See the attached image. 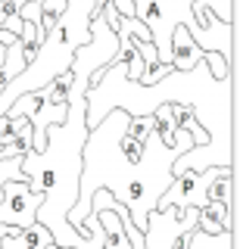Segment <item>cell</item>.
I'll use <instances>...</instances> for the list:
<instances>
[{
  "label": "cell",
  "instance_id": "5",
  "mask_svg": "<svg viewBox=\"0 0 240 249\" xmlns=\"http://www.w3.org/2000/svg\"><path fill=\"white\" fill-rule=\"evenodd\" d=\"M231 168V165H228ZM222 175V168L219 165H212V168H203V171H181V175H175L172 178V184L166 187V193L159 196L156 202V209H168V206H175V209H187V206H203L206 202V190H209V184L215 181V178Z\"/></svg>",
  "mask_w": 240,
  "mask_h": 249
},
{
  "label": "cell",
  "instance_id": "11",
  "mask_svg": "<svg viewBox=\"0 0 240 249\" xmlns=\"http://www.w3.org/2000/svg\"><path fill=\"white\" fill-rule=\"evenodd\" d=\"M203 62L209 66V72L215 78H231L234 75V66H231L228 56H222L219 50H203Z\"/></svg>",
  "mask_w": 240,
  "mask_h": 249
},
{
  "label": "cell",
  "instance_id": "7",
  "mask_svg": "<svg viewBox=\"0 0 240 249\" xmlns=\"http://www.w3.org/2000/svg\"><path fill=\"white\" fill-rule=\"evenodd\" d=\"M0 246H3V249H56L50 231L44 228L41 221L28 224V228H16V224H10L6 233L0 237Z\"/></svg>",
  "mask_w": 240,
  "mask_h": 249
},
{
  "label": "cell",
  "instance_id": "1",
  "mask_svg": "<svg viewBox=\"0 0 240 249\" xmlns=\"http://www.w3.org/2000/svg\"><path fill=\"white\" fill-rule=\"evenodd\" d=\"M187 103L197 122L206 128L209 140L200 146L178 153L172 162V178L181 171L203 168H228L234 165V75L215 78L203 59L187 72L168 69L153 84L131 81L125 62L112 59L100 69V78L84 93V119L88 128L97 124L110 109H125L128 115H153L162 103Z\"/></svg>",
  "mask_w": 240,
  "mask_h": 249
},
{
  "label": "cell",
  "instance_id": "6",
  "mask_svg": "<svg viewBox=\"0 0 240 249\" xmlns=\"http://www.w3.org/2000/svg\"><path fill=\"white\" fill-rule=\"evenodd\" d=\"M44 193L28 187V181H6L3 196H0V224H16V228H28L37 221V206H41Z\"/></svg>",
  "mask_w": 240,
  "mask_h": 249
},
{
  "label": "cell",
  "instance_id": "4",
  "mask_svg": "<svg viewBox=\"0 0 240 249\" xmlns=\"http://www.w3.org/2000/svg\"><path fill=\"white\" fill-rule=\"evenodd\" d=\"M6 112L10 115H25V119L32 122V150H41L44 140H47V124L66 122L69 106L66 103H50V100L41 97L37 90H28V93H19Z\"/></svg>",
  "mask_w": 240,
  "mask_h": 249
},
{
  "label": "cell",
  "instance_id": "3",
  "mask_svg": "<svg viewBox=\"0 0 240 249\" xmlns=\"http://www.w3.org/2000/svg\"><path fill=\"white\" fill-rule=\"evenodd\" d=\"M134 3V16L150 28V41L156 44L159 62L168 66L172 62V31L175 25H184L193 35L203 50H212V41L193 19V0H131Z\"/></svg>",
  "mask_w": 240,
  "mask_h": 249
},
{
  "label": "cell",
  "instance_id": "2",
  "mask_svg": "<svg viewBox=\"0 0 240 249\" xmlns=\"http://www.w3.org/2000/svg\"><path fill=\"white\" fill-rule=\"evenodd\" d=\"M128 119L125 109H110L84 137L78 199L69 209V224L75 231L91 215V196L97 190H110L128 209L134 228L144 231L147 212L156 209L159 196L172 184L175 156L197 143L187 128H175V143H166L156 131L147 140H137L128 134Z\"/></svg>",
  "mask_w": 240,
  "mask_h": 249
},
{
  "label": "cell",
  "instance_id": "10",
  "mask_svg": "<svg viewBox=\"0 0 240 249\" xmlns=\"http://www.w3.org/2000/svg\"><path fill=\"white\" fill-rule=\"evenodd\" d=\"M156 109H159V106H156ZM162 109H166V115L175 122V128H187L190 134H193V140H197L193 146H200V143H206V140H209L206 128L197 122V115H193V109H190L187 103H175V100H172V103H162Z\"/></svg>",
  "mask_w": 240,
  "mask_h": 249
},
{
  "label": "cell",
  "instance_id": "9",
  "mask_svg": "<svg viewBox=\"0 0 240 249\" xmlns=\"http://www.w3.org/2000/svg\"><path fill=\"white\" fill-rule=\"evenodd\" d=\"M200 59H203V47L193 41V35L184 25H175V31H172V62L168 66L178 69V72H187Z\"/></svg>",
  "mask_w": 240,
  "mask_h": 249
},
{
  "label": "cell",
  "instance_id": "15",
  "mask_svg": "<svg viewBox=\"0 0 240 249\" xmlns=\"http://www.w3.org/2000/svg\"><path fill=\"white\" fill-rule=\"evenodd\" d=\"M6 228H10V224H0V237H3V233H6ZM0 249H3V246H0Z\"/></svg>",
  "mask_w": 240,
  "mask_h": 249
},
{
  "label": "cell",
  "instance_id": "13",
  "mask_svg": "<svg viewBox=\"0 0 240 249\" xmlns=\"http://www.w3.org/2000/svg\"><path fill=\"white\" fill-rule=\"evenodd\" d=\"M3 59H6V44L0 41V66H3Z\"/></svg>",
  "mask_w": 240,
  "mask_h": 249
},
{
  "label": "cell",
  "instance_id": "16",
  "mask_svg": "<svg viewBox=\"0 0 240 249\" xmlns=\"http://www.w3.org/2000/svg\"><path fill=\"white\" fill-rule=\"evenodd\" d=\"M56 249H72V246H56Z\"/></svg>",
  "mask_w": 240,
  "mask_h": 249
},
{
  "label": "cell",
  "instance_id": "14",
  "mask_svg": "<svg viewBox=\"0 0 240 249\" xmlns=\"http://www.w3.org/2000/svg\"><path fill=\"white\" fill-rule=\"evenodd\" d=\"M3 88H6V75L0 72V90H3Z\"/></svg>",
  "mask_w": 240,
  "mask_h": 249
},
{
  "label": "cell",
  "instance_id": "12",
  "mask_svg": "<svg viewBox=\"0 0 240 249\" xmlns=\"http://www.w3.org/2000/svg\"><path fill=\"white\" fill-rule=\"evenodd\" d=\"M22 156L16 153V156H3V159H0V196H3V184L10 181H25V178H22Z\"/></svg>",
  "mask_w": 240,
  "mask_h": 249
},
{
  "label": "cell",
  "instance_id": "8",
  "mask_svg": "<svg viewBox=\"0 0 240 249\" xmlns=\"http://www.w3.org/2000/svg\"><path fill=\"white\" fill-rule=\"evenodd\" d=\"M197 228L206 233H222V231H234V202L228 199H206L200 206Z\"/></svg>",
  "mask_w": 240,
  "mask_h": 249
}]
</instances>
